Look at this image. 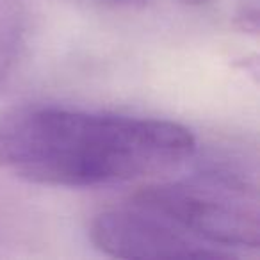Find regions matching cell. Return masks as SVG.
<instances>
[{
    "label": "cell",
    "mask_w": 260,
    "mask_h": 260,
    "mask_svg": "<svg viewBox=\"0 0 260 260\" xmlns=\"http://www.w3.org/2000/svg\"><path fill=\"white\" fill-rule=\"evenodd\" d=\"M189 128L168 119L22 107L0 114V168L34 184L89 187L166 171L194 153Z\"/></svg>",
    "instance_id": "obj_1"
},
{
    "label": "cell",
    "mask_w": 260,
    "mask_h": 260,
    "mask_svg": "<svg viewBox=\"0 0 260 260\" xmlns=\"http://www.w3.org/2000/svg\"><path fill=\"white\" fill-rule=\"evenodd\" d=\"M134 207L164 217L209 246L258 248L260 209L255 185L228 170H207L136 192Z\"/></svg>",
    "instance_id": "obj_2"
},
{
    "label": "cell",
    "mask_w": 260,
    "mask_h": 260,
    "mask_svg": "<svg viewBox=\"0 0 260 260\" xmlns=\"http://www.w3.org/2000/svg\"><path fill=\"white\" fill-rule=\"evenodd\" d=\"M104 210L91 223V241L114 258H219L228 256L192 235L184 234L164 217L136 207Z\"/></svg>",
    "instance_id": "obj_3"
},
{
    "label": "cell",
    "mask_w": 260,
    "mask_h": 260,
    "mask_svg": "<svg viewBox=\"0 0 260 260\" xmlns=\"http://www.w3.org/2000/svg\"><path fill=\"white\" fill-rule=\"evenodd\" d=\"M27 20L22 6L15 0H0V91L11 80L23 48Z\"/></svg>",
    "instance_id": "obj_4"
},
{
    "label": "cell",
    "mask_w": 260,
    "mask_h": 260,
    "mask_svg": "<svg viewBox=\"0 0 260 260\" xmlns=\"http://www.w3.org/2000/svg\"><path fill=\"white\" fill-rule=\"evenodd\" d=\"M234 25L244 34H258L260 0H239L234 11Z\"/></svg>",
    "instance_id": "obj_5"
},
{
    "label": "cell",
    "mask_w": 260,
    "mask_h": 260,
    "mask_svg": "<svg viewBox=\"0 0 260 260\" xmlns=\"http://www.w3.org/2000/svg\"><path fill=\"white\" fill-rule=\"evenodd\" d=\"M182 2H185L187 6H205L210 0H182Z\"/></svg>",
    "instance_id": "obj_6"
},
{
    "label": "cell",
    "mask_w": 260,
    "mask_h": 260,
    "mask_svg": "<svg viewBox=\"0 0 260 260\" xmlns=\"http://www.w3.org/2000/svg\"><path fill=\"white\" fill-rule=\"evenodd\" d=\"M116 2H125V4H132V2H139V0H116Z\"/></svg>",
    "instance_id": "obj_7"
}]
</instances>
